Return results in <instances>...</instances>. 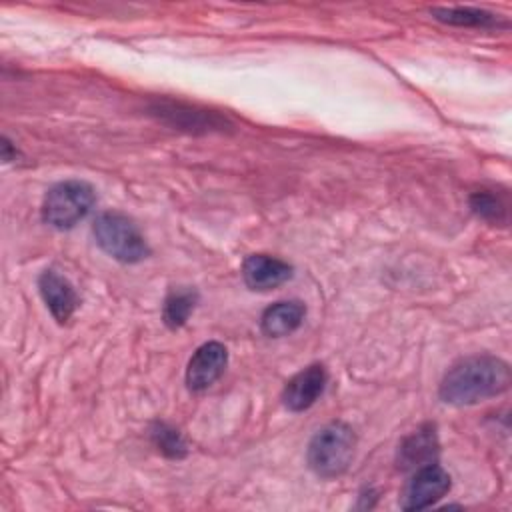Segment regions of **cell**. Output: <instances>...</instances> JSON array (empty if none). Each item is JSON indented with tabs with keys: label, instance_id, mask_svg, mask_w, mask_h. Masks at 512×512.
<instances>
[{
	"label": "cell",
	"instance_id": "obj_1",
	"mask_svg": "<svg viewBox=\"0 0 512 512\" xmlns=\"http://www.w3.org/2000/svg\"><path fill=\"white\" fill-rule=\"evenodd\" d=\"M510 366L496 356L480 354L456 362L440 382V398L452 406H470L506 392Z\"/></svg>",
	"mask_w": 512,
	"mask_h": 512
},
{
	"label": "cell",
	"instance_id": "obj_2",
	"mask_svg": "<svg viewBox=\"0 0 512 512\" xmlns=\"http://www.w3.org/2000/svg\"><path fill=\"white\" fill-rule=\"evenodd\" d=\"M356 448L354 430L344 422H330L320 428L308 444V466L320 478L344 474Z\"/></svg>",
	"mask_w": 512,
	"mask_h": 512
},
{
	"label": "cell",
	"instance_id": "obj_3",
	"mask_svg": "<svg viewBox=\"0 0 512 512\" xmlns=\"http://www.w3.org/2000/svg\"><path fill=\"white\" fill-rule=\"evenodd\" d=\"M98 246L118 262L136 264L150 254V248L136 224L120 212H102L92 224Z\"/></svg>",
	"mask_w": 512,
	"mask_h": 512
},
{
	"label": "cell",
	"instance_id": "obj_4",
	"mask_svg": "<svg viewBox=\"0 0 512 512\" xmlns=\"http://www.w3.org/2000/svg\"><path fill=\"white\" fill-rule=\"evenodd\" d=\"M94 188L84 180H64L54 184L42 202V218L58 230L76 226L94 206Z\"/></svg>",
	"mask_w": 512,
	"mask_h": 512
},
{
	"label": "cell",
	"instance_id": "obj_5",
	"mask_svg": "<svg viewBox=\"0 0 512 512\" xmlns=\"http://www.w3.org/2000/svg\"><path fill=\"white\" fill-rule=\"evenodd\" d=\"M450 490L448 472L436 462L414 470L402 496L404 510H422L438 502Z\"/></svg>",
	"mask_w": 512,
	"mask_h": 512
},
{
	"label": "cell",
	"instance_id": "obj_6",
	"mask_svg": "<svg viewBox=\"0 0 512 512\" xmlns=\"http://www.w3.org/2000/svg\"><path fill=\"white\" fill-rule=\"evenodd\" d=\"M228 364V352L220 342L202 344L190 358L186 368V384L194 392L210 388L224 372Z\"/></svg>",
	"mask_w": 512,
	"mask_h": 512
},
{
	"label": "cell",
	"instance_id": "obj_7",
	"mask_svg": "<svg viewBox=\"0 0 512 512\" xmlns=\"http://www.w3.org/2000/svg\"><path fill=\"white\" fill-rule=\"evenodd\" d=\"M328 382L326 368L322 364H310L294 374L282 392V402L292 412L308 410L324 392Z\"/></svg>",
	"mask_w": 512,
	"mask_h": 512
},
{
	"label": "cell",
	"instance_id": "obj_8",
	"mask_svg": "<svg viewBox=\"0 0 512 512\" xmlns=\"http://www.w3.org/2000/svg\"><path fill=\"white\" fill-rule=\"evenodd\" d=\"M38 290L56 322L64 324L72 318L78 308V294L66 276L54 268H48L38 278Z\"/></svg>",
	"mask_w": 512,
	"mask_h": 512
},
{
	"label": "cell",
	"instance_id": "obj_9",
	"mask_svg": "<svg viewBox=\"0 0 512 512\" xmlns=\"http://www.w3.org/2000/svg\"><path fill=\"white\" fill-rule=\"evenodd\" d=\"M242 278L250 290H270L292 278V266L270 254H252L242 264Z\"/></svg>",
	"mask_w": 512,
	"mask_h": 512
},
{
	"label": "cell",
	"instance_id": "obj_10",
	"mask_svg": "<svg viewBox=\"0 0 512 512\" xmlns=\"http://www.w3.org/2000/svg\"><path fill=\"white\" fill-rule=\"evenodd\" d=\"M438 456V436L432 424H424L406 436L396 454L398 468L402 470H416L420 466L436 462Z\"/></svg>",
	"mask_w": 512,
	"mask_h": 512
},
{
	"label": "cell",
	"instance_id": "obj_11",
	"mask_svg": "<svg viewBox=\"0 0 512 512\" xmlns=\"http://www.w3.org/2000/svg\"><path fill=\"white\" fill-rule=\"evenodd\" d=\"M158 118H162L168 124H174L176 128L184 130H222L224 120L218 118L214 112L206 110H196L178 102H158L152 108Z\"/></svg>",
	"mask_w": 512,
	"mask_h": 512
},
{
	"label": "cell",
	"instance_id": "obj_12",
	"mask_svg": "<svg viewBox=\"0 0 512 512\" xmlns=\"http://www.w3.org/2000/svg\"><path fill=\"white\" fill-rule=\"evenodd\" d=\"M304 314H306V308L298 300L276 302V304H272L270 308L264 310L262 320H260V328L266 336H272V338L288 336L302 324Z\"/></svg>",
	"mask_w": 512,
	"mask_h": 512
},
{
	"label": "cell",
	"instance_id": "obj_13",
	"mask_svg": "<svg viewBox=\"0 0 512 512\" xmlns=\"http://www.w3.org/2000/svg\"><path fill=\"white\" fill-rule=\"evenodd\" d=\"M198 302V292L190 286H180V288H172L164 300V308H162V318L164 324L172 330L182 328L190 314L194 312Z\"/></svg>",
	"mask_w": 512,
	"mask_h": 512
},
{
	"label": "cell",
	"instance_id": "obj_14",
	"mask_svg": "<svg viewBox=\"0 0 512 512\" xmlns=\"http://www.w3.org/2000/svg\"><path fill=\"white\" fill-rule=\"evenodd\" d=\"M430 12L434 14L436 20L450 26H460V28H490L498 24V14L482 8H472V6L434 8Z\"/></svg>",
	"mask_w": 512,
	"mask_h": 512
},
{
	"label": "cell",
	"instance_id": "obj_15",
	"mask_svg": "<svg viewBox=\"0 0 512 512\" xmlns=\"http://www.w3.org/2000/svg\"><path fill=\"white\" fill-rule=\"evenodd\" d=\"M470 208L480 220H486L492 224H506V220H508L506 202L490 190L474 192L470 196Z\"/></svg>",
	"mask_w": 512,
	"mask_h": 512
},
{
	"label": "cell",
	"instance_id": "obj_16",
	"mask_svg": "<svg viewBox=\"0 0 512 512\" xmlns=\"http://www.w3.org/2000/svg\"><path fill=\"white\" fill-rule=\"evenodd\" d=\"M150 438L154 442V446L168 458L172 460H180L188 454V444L184 440V436L172 428L170 424L166 422H156L152 428H150Z\"/></svg>",
	"mask_w": 512,
	"mask_h": 512
}]
</instances>
